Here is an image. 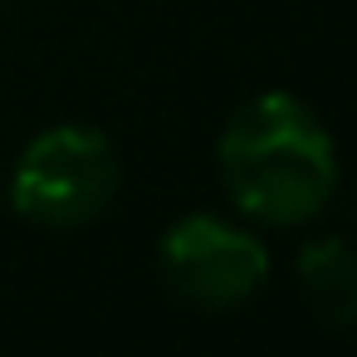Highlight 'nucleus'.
<instances>
[{
  "mask_svg": "<svg viewBox=\"0 0 357 357\" xmlns=\"http://www.w3.org/2000/svg\"><path fill=\"white\" fill-rule=\"evenodd\" d=\"M215 162L230 201L264 225H303L337 191L333 137L294 93H259L235 108Z\"/></svg>",
  "mask_w": 357,
  "mask_h": 357,
  "instance_id": "1",
  "label": "nucleus"
},
{
  "mask_svg": "<svg viewBox=\"0 0 357 357\" xmlns=\"http://www.w3.org/2000/svg\"><path fill=\"white\" fill-rule=\"evenodd\" d=\"M298 279H303V294H308L313 313L328 328H347L352 323V313H357V264H352L347 240L328 235V240L303 245Z\"/></svg>",
  "mask_w": 357,
  "mask_h": 357,
  "instance_id": "4",
  "label": "nucleus"
},
{
  "mask_svg": "<svg viewBox=\"0 0 357 357\" xmlns=\"http://www.w3.org/2000/svg\"><path fill=\"white\" fill-rule=\"evenodd\" d=\"M157 259H162L167 289L181 303L206 308V313L240 308L269 279V250L250 230L220 215H181L162 235Z\"/></svg>",
  "mask_w": 357,
  "mask_h": 357,
  "instance_id": "3",
  "label": "nucleus"
},
{
  "mask_svg": "<svg viewBox=\"0 0 357 357\" xmlns=\"http://www.w3.org/2000/svg\"><path fill=\"white\" fill-rule=\"evenodd\" d=\"M123 186L118 147L93 128L40 132L10 176V206L40 230H74L98 220Z\"/></svg>",
  "mask_w": 357,
  "mask_h": 357,
  "instance_id": "2",
  "label": "nucleus"
}]
</instances>
